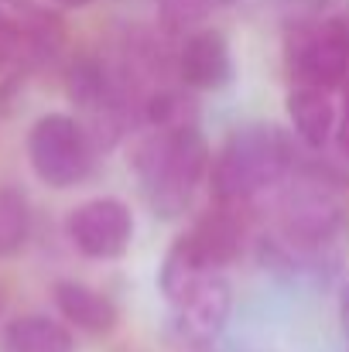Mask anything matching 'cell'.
<instances>
[{
    "label": "cell",
    "mask_w": 349,
    "mask_h": 352,
    "mask_svg": "<svg viewBox=\"0 0 349 352\" xmlns=\"http://www.w3.org/2000/svg\"><path fill=\"white\" fill-rule=\"evenodd\" d=\"M3 308H7V284L0 280V315H3Z\"/></svg>",
    "instance_id": "e0dca14e"
},
{
    "label": "cell",
    "mask_w": 349,
    "mask_h": 352,
    "mask_svg": "<svg viewBox=\"0 0 349 352\" xmlns=\"http://www.w3.org/2000/svg\"><path fill=\"white\" fill-rule=\"evenodd\" d=\"M185 236L192 239V246L199 250V256L216 267V270H226L233 260L243 253V239H246V230H243V219H240V209L236 206H216L209 212H202Z\"/></svg>",
    "instance_id": "8fae6325"
},
{
    "label": "cell",
    "mask_w": 349,
    "mask_h": 352,
    "mask_svg": "<svg viewBox=\"0 0 349 352\" xmlns=\"http://www.w3.org/2000/svg\"><path fill=\"white\" fill-rule=\"evenodd\" d=\"M343 226V202L326 178L302 175L281 199V243L298 253L322 250Z\"/></svg>",
    "instance_id": "5b68a950"
},
{
    "label": "cell",
    "mask_w": 349,
    "mask_h": 352,
    "mask_svg": "<svg viewBox=\"0 0 349 352\" xmlns=\"http://www.w3.org/2000/svg\"><path fill=\"white\" fill-rule=\"evenodd\" d=\"M52 301H55L59 318L69 329L86 332V336H110L116 329V322H120L114 298L103 294L100 287L86 284V280H76V277L55 280L52 284Z\"/></svg>",
    "instance_id": "9c48e42d"
},
{
    "label": "cell",
    "mask_w": 349,
    "mask_h": 352,
    "mask_svg": "<svg viewBox=\"0 0 349 352\" xmlns=\"http://www.w3.org/2000/svg\"><path fill=\"white\" fill-rule=\"evenodd\" d=\"M339 157L349 161V82H346V93H343V107H339V120H336V137H332Z\"/></svg>",
    "instance_id": "5bb4252c"
},
{
    "label": "cell",
    "mask_w": 349,
    "mask_h": 352,
    "mask_svg": "<svg viewBox=\"0 0 349 352\" xmlns=\"http://www.w3.org/2000/svg\"><path fill=\"white\" fill-rule=\"evenodd\" d=\"M233 311V287L226 280L223 270L202 277L178 305H171V329L178 336L182 346H192V349H209L226 322H230Z\"/></svg>",
    "instance_id": "52a82bcc"
},
{
    "label": "cell",
    "mask_w": 349,
    "mask_h": 352,
    "mask_svg": "<svg viewBox=\"0 0 349 352\" xmlns=\"http://www.w3.org/2000/svg\"><path fill=\"white\" fill-rule=\"evenodd\" d=\"M295 171L291 130L264 120L233 126L209 161V199L216 206H246L260 192L281 185Z\"/></svg>",
    "instance_id": "7a4b0ae2"
},
{
    "label": "cell",
    "mask_w": 349,
    "mask_h": 352,
    "mask_svg": "<svg viewBox=\"0 0 349 352\" xmlns=\"http://www.w3.org/2000/svg\"><path fill=\"white\" fill-rule=\"evenodd\" d=\"M55 10H79V7H89L93 0H48Z\"/></svg>",
    "instance_id": "9a60e30c"
},
{
    "label": "cell",
    "mask_w": 349,
    "mask_h": 352,
    "mask_svg": "<svg viewBox=\"0 0 349 352\" xmlns=\"http://www.w3.org/2000/svg\"><path fill=\"white\" fill-rule=\"evenodd\" d=\"M339 318H343V329H346V336H349V280H346V287H343V298H339Z\"/></svg>",
    "instance_id": "2e32d148"
},
{
    "label": "cell",
    "mask_w": 349,
    "mask_h": 352,
    "mask_svg": "<svg viewBox=\"0 0 349 352\" xmlns=\"http://www.w3.org/2000/svg\"><path fill=\"white\" fill-rule=\"evenodd\" d=\"M284 69L291 86L346 89L349 82V21L346 17H312L291 24L284 38Z\"/></svg>",
    "instance_id": "3957f363"
},
{
    "label": "cell",
    "mask_w": 349,
    "mask_h": 352,
    "mask_svg": "<svg viewBox=\"0 0 349 352\" xmlns=\"http://www.w3.org/2000/svg\"><path fill=\"white\" fill-rule=\"evenodd\" d=\"M65 236L86 260H120L134 243V212L114 195L86 199L65 216Z\"/></svg>",
    "instance_id": "8992f818"
},
{
    "label": "cell",
    "mask_w": 349,
    "mask_h": 352,
    "mask_svg": "<svg viewBox=\"0 0 349 352\" xmlns=\"http://www.w3.org/2000/svg\"><path fill=\"white\" fill-rule=\"evenodd\" d=\"M178 86L192 93H216L233 82V52L220 28H192L175 52Z\"/></svg>",
    "instance_id": "ba28073f"
},
{
    "label": "cell",
    "mask_w": 349,
    "mask_h": 352,
    "mask_svg": "<svg viewBox=\"0 0 349 352\" xmlns=\"http://www.w3.org/2000/svg\"><path fill=\"white\" fill-rule=\"evenodd\" d=\"M28 164L34 178L48 188H76L93 175L96 147L86 133V126L72 113H45L31 123L28 140Z\"/></svg>",
    "instance_id": "277c9868"
},
{
    "label": "cell",
    "mask_w": 349,
    "mask_h": 352,
    "mask_svg": "<svg viewBox=\"0 0 349 352\" xmlns=\"http://www.w3.org/2000/svg\"><path fill=\"white\" fill-rule=\"evenodd\" d=\"M284 113H288L291 137H295L298 144H305L308 151H322V147L332 144L339 110H336L329 89L291 86L288 96H284Z\"/></svg>",
    "instance_id": "30bf717a"
},
{
    "label": "cell",
    "mask_w": 349,
    "mask_h": 352,
    "mask_svg": "<svg viewBox=\"0 0 349 352\" xmlns=\"http://www.w3.org/2000/svg\"><path fill=\"white\" fill-rule=\"evenodd\" d=\"M209 161L213 151L206 133L195 126V120H185L171 126H147L134 147L130 168L154 216L178 219L189 212L199 185H206Z\"/></svg>",
    "instance_id": "6da1fadb"
},
{
    "label": "cell",
    "mask_w": 349,
    "mask_h": 352,
    "mask_svg": "<svg viewBox=\"0 0 349 352\" xmlns=\"http://www.w3.org/2000/svg\"><path fill=\"white\" fill-rule=\"evenodd\" d=\"M31 236V202L24 188L0 185V260L24 250Z\"/></svg>",
    "instance_id": "4fadbf2b"
},
{
    "label": "cell",
    "mask_w": 349,
    "mask_h": 352,
    "mask_svg": "<svg viewBox=\"0 0 349 352\" xmlns=\"http://www.w3.org/2000/svg\"><path fill=\"white\" fill-rule=\"evenodd\" d=\"M0 352H76V336L65 322L31 311L7 322L0 336Z\"/></svg>",
    "instance_id": "7c38bea8"
}]
</instances>
